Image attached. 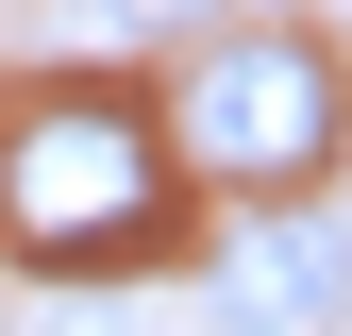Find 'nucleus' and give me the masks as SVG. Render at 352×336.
Returning <instances> with one entry per match:
<instances>
[{"label":"nucleus","mask_w":352,"mask_h":336,"mask_svg":"<svg viewBox=\"0 0 352 336\" xmlns=\"http://www.w3.org/2000/svg\"><path fill=\"white\" fill-rule=\"evenodd\" d=\"M185 235V168H168L151 84L118 67H34L0 84V269L34 286H118Z\"/></svg>","instance_id":"obj_1"},{"label":"nucleus","mask_w":352,"mask_h":336,"mask_svg":"<svg viewBox=\"0 0 352 336\" xmlns=\"http://www.w3.org/2000/svg\"><path fill=\"white\" fill-rule=\"evenodd\" d=\"M151 118H168V168L185 185H218V202H319L336 151H352V67H336L319 17H218L151 84Z\"/></svg>","instance_id":"obj_2"},{"label":"nucleus","mask_w":352,"mask_h":336,"mask_svg":"<svg viewBox=\"0 0 352 336\" xmlns=\"http://www.w3.org/2000/svg\"><path fill=\"white\" fill-rule=\"evenodd\" d=\"M352 303V235L319 202H235V235L201 252V319L218 336H319Z\"/></svg>","instance_id":"obj_3"},{"label":"nucleus","mask_w":352,"mask_h":336,"mask_svg":"<svg viewBox=\"0 0 352 336\" xmlns=\"http://www.w3.org/2000/svg\"><path fill=\"white\" fill-rule=\"evenodd\" d=\"M101 34H218V17H269V0H84Z\"/></svg>","instance_id":"obj_4"},{"label":"nucleus","mask_w":352,"mask_h":336,"mask_svg":"<svg viewBox=\"0 0 352 336\" xmlns=\"http://www.w3.org/2000/svg\"><path fill=\"white\" fill-rule=\"evenodd\" d=\"M17 336H151V319H135V303H101V286H67V303H34Z\"/></svg>","instance_id":"obj_5"},{"label":"nucleus","mask_w":352,"mask_h":336,"mask_svg":"<svg viewBox=\"0 0 352 336\" xmlns=\"http://www.w3.org/2000/svg\"><path fill=\"white\" fill-rule=\"evenodd\" d=\"M319 336H352V303H336V319H319Z\"/></svg>","instance_id":"obj_6"}]
</instances>
